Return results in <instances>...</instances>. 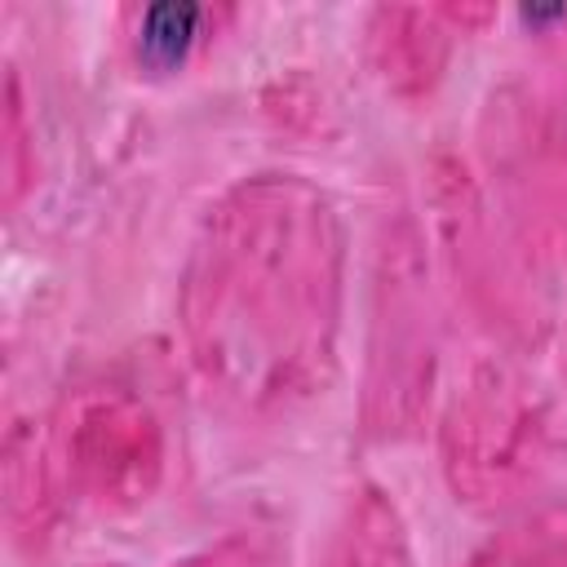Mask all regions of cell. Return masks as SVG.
Segmentation results:
<instances>
[{"instance_id":"6da1fadb","label":"cell","mask_w":567,"mask_h":567,"mask_svg":"<svg viewBox=\"0 0 567 567\" xmlns=\"http://www.w3.org/2000/svg\"><path fill=\"white\" fill-rule=\"evenodd\" d=\"M195 27H199L195 4H155V9H146L142 27H137V53L151 66H173L186 58Z\"/></svg>"}]
</instances>
